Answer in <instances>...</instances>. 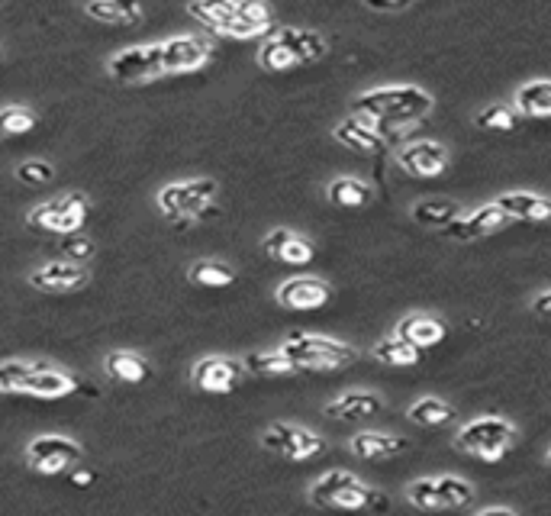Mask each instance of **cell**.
Masks as SVG:
<instances>
[{
	"mask_svg": "<svg viewBox=\"0 0 551 516\" xmlns=\"http://www.w3.org/2000/svg\"><path fill=\"white\" fill-rule=\"evenodd\" d=\"M432 110V94L413 84H397V88H374L355 100V113L368 123H390L410 126L423 120Z\"/></svg>",
	"mask_w": 551,
	"mask_h": 516,
	"instance_id": "cell-1",
	"label": "cell"
},
{
	"mask_svg": "<svg viewBox=\"0 0 551 516\" xmlns=\"http://www.w3.org/2000/svg\"><path fill=\"white\" fill-rule=\"evenodd\" d=\"M281 352L297 365V371H332L352 365L358 352L329 336H310V333H290Z\"/></svg>",
	"mask_w": 551,
	"mask_h": 516,
	"instance_id": "cell-2",
	"label": "cell"
},
{
	"mask_svg": "<svg viewBox=\"0 0 551 516\" xmlns=\"http://www.w3.org/2000/svg\"><path fill=\"white\" fill-rule=\"evenodd\" d=\"M458 449L468 452L474 458H484V462H500V458L510 452L516 442V426L503 417H477L471 423L461 426L458 433Z\"/></svg>",
	"mask_w": 551,
	"mask_h": 516,
	"instance_id": "cell-3",
	"label": "cell"
},
{
	"mask_svg": "<svg viewBox=\"0 0 551 516\" xmlns=\"http://www.w3.org/2000/svg\"><path fill=\"white\" fill-rule=\"evenodd\" d=\"M26 220L29 226L46 229V233H78L87 220V197L78 191L62 194V197L49 200V204L36 207Z\"/></svg>",
	"mask_w": 551,
	"mask_h": 516,
	"instance_id": "cell-4",
	"label": "cell"
},
{
	"mask_svg": "<svg viewBox=\"0 0 551 516\" xmlns=\"http://www.w3.org/2000/svg\"><path fill=\"white\" fill-rule=\"evenodd\" d=\"M84 458L81 442L68 439V436H39L29 442L26 449V462L39 475H58L65 468H75Z\"/></svg>",
	"mask_w": 551,
	"mask_h": 516,
	"instance_id": "cell-5",
	"label": "cell"
},
{
	"mask_svg": "<svg viewBox=\"0 0 551 516\" xmlns=\"http://www.w3.org/2000/svg\"><path fill=\"white\" fill-rule=\"evenodd\" d=\"M261 449L278 452L284 458H294V462H303V458H313V455L323 452V439L313 436L310 429H303V426L274 423L261 433Z\"/></svg>",
	"mask_w": 551,
	"mask_h": 516,
	"instance_id": "cell-6",
	"label": "cell"
},
{
	"mask_svg": "<svg viewBox=\"0 0 551 516\" xmlns=\"http://www.w3.org/2000/svg\"><path fill=\"white\" fill-rule=\"evenodd\" d=\"M110 75L123 84L162 78V46H133L110 59Z\"/></svg>",
	"mask_w": 551,
	"mask_h": 516,
	"instance_id": "cell-7",
	"label": "cell"
},
{
	"mask_svg": "<svg viewBox=\"0 0 551 516\" xmlns=\"http://www.w3.org/2000/svg\"><path fill=\"white\" fill-rule=\"evenodd\" d=\"M210 59V42L200 36H174L162 42V75L178 71H197Z\"/></svg>",
	"mask_w": 551,
	"mask_h": 516,
	"instance_id": "cell-8",
	"label": "cell"
},
{
	"mask_svg": "<svg viewBox=\"0 0 551 516\" xmlns=\"http://www.w3.org/2000/svg\"><path fill=\"white\" fill-rule=\"evenodd\" d=\"M29 284L39 291H49V294L78 291L87 284V265L68 262V258H55V262H46L42 268H36L33 275H29Z\"/></svg>",
	"mask_w": 551,
	"mask_h": 516,
	"instance_id": "cell-9",
	"label": "cell"
},
{
	"mask_svg": "<svg viewBox=\"0 0 551 516\" xmlns=\"http://www.w3.org/2000/svg\"><path fill=\"white\" fill-rule=\"evenodd\" d=\"M397 165L413 178H435L448 168V149L432 139H419L400 149Z\"/></svg>",
	"mask_w": 551,
	"mask_h": 516,
	"instance_id": "cell-10",
	"label": "cell"
},
{
	"mask_svg": "<svg viewBox=\"0 0 551 516\" xmlns=\"http://www.w3.org/2000/svg\"><path fill=\"white\" fill-rule=\"evenodd\" d=\"M239 378H242V362L226 355H210L194 368V384L203 394H232Z\"/></svg>",
	"mask_w": 551,
	"mask_h": 516,
	"instance_id": "cell-11",
	"label": "cell"
},
{
	"mask_svg": "<svg viewBox=\"0 0 551 516\" xmlns=\"http://www.w3.org/2000/svg\"><path fill=\"white\" fill-rule=\"evenodd\" d=\"M91 387V384H87ZM87 387L75 378L68 375V371H55L49 365H36L33 375H29L20 387V394H33V397H42V400H55V397H71V394H81Z\"/></svg>",
	"mask_w": 551,
	"mask_h": 516,
	"instance_id": "cell-12",
	"label": "cell"
},
{
	"mask_svg": "<svg viewBox=\"0 0 551 516\" xmlns=\"http://www.w3.org/2000/svg\"><path fill=\"white\" fill-rule=\"evenodd\" d=\"M506 223H510V217H506L497 204H487V207H477L471 217H455L442 233L458 239V242H471V239H481L490 233H500Z\"/></svg>",
	"mask_w": 551,
	"mask_h": 516,
	"instance_id": "cell-13",
	"label": "cell"
},
{
	"mask_svg": "<svg viewBox=\"0 0 551 516\" xmlns=\"http://www.w3.org/2000/svg\"><path fill=\"white\" fill-rule=\"evenodd\" d=\"M329 284L319 278H290L278 288V304L287 310H319L329 304Z\"/></svg>",
	"mask_w": 551,
	"mask_h": 516,
	"instance_id": "cell-14",
	"label": "cell"
},
{
	"mask_svg": "<svg viewBox=\"0 0 551 516\" xmlns=\"http://www.w3.org/2000/svg\"><path fill=\"white\" fill-rule=\"evenodd\" d=\"M384 410V400L371 394V391H348L336 397L332 404H326V417L329 420H345V423H365Z\"/></svg>",
	"mask_w": 551,
	"mask_h": 516,
	"instance_id": "cell-15",
	"label": "cell"
},
{
	"mask_svg": "<svg viewBox=\"0 0 551 516\" xmlns=\"http://www.w3.org/2000/svg\"><path fill=\"white\" fill-rule=\"evenodd\" d=\"M265 252L271 258H278L284 265H310L313 262V242L303 239L300 233H290V229H274L265 239Z\"/></svg>",
	"mask_w": 551,
	"mask_h": 516,
	"instance_id": "cell-16",
	"label": "cell"
},
{
	"mask_svg": "<svg viewBox=\"0 0 551 516\" xmlns=\"http://www.w3.org/2000/svg\"><path fill=\"white\" fill-rule=\"evenodd\" d=\"M510 220H532V223H542L551 217V204L542 194H529V191H513V194H500L493 200Z\"/></svg>",
	"mask_w": 551,
	"mask_h": 516,
	"instance_id": "cell-17",
	"label": "cell"
},
{
	"mask_svg": "<svg viewBox=\"0 0 551 516\" xmlns=\"http://www.w3.org/2000/svg\"><path fill=\"white\" fill-rule=\"evenodd\" d=\"M397 336L413 342L416 349H432L445 339V326L442 320L429 317V313H410V317H403L397 323Z\"/></svg>",
	"mask_w": 551,
	"mask_h": 516,
	"instance_id": "cell-18",
	"label": "cell"
},
{
	"mask_svg": "<svg viewBox=\"0 0 551 516\" xmlns=\"http://www.w3.org/2000/svg\"><path fill=\"white\" fill-rule=\"evenodd\" d=\"M332 136H336L345 149H355V152H384V139L374 133L368 120H361L358 113L355 117L342 120L336 129H332Z\"/></svg>",
	"mask_w": 551,
	"mask_h": 516,
	"instance_id": "cell-19",
	"label": "cell"
},
{
	"mask_svg": "<svg viewBox=\"0 0 551 516\" xmlns=\"http://www.w3.org/2000/svg\"><path fill=\"white\" fill-rule=\"evenodd\" d=\"M104 368H107V375L120 384H145L152 378V365L145 362L139 352H126V349L110 352L104 358Z\"/></svg>",
	"mask_w": 551,
	"mask_h": 516,
	"instance_id": "cell-20",
	"label": "cell"
},
{
	"mask_svg": "<svg viewBox=\"0 0 551 516\" xmlns=\"http://www.w3.org/2000/svg\"><path fill=\"white\" fill-rule=\"evenodd\" d=\"M474 500V487L464 478H432V507L435 510H461Z\"/></svg>",
	"mask_w": 551,
	"mask_h": 516,
	"instance_id": "cell-21",
	"label": "cell"
},
{
	"mask_svg": "<svg viewBox=\"0 0 551 516\" xmlns=\"http://www.w3.org/2000/svg\"><path fill=\"white\" fill-rule=\"evenodd\" d=\"M278 39L284 42V46L294 52V59L303 65V62H316L326 55V39L313 33V30H300V26H284V30L278 33Z\"/></svg>",
	"mask_w": 551,
	"mask_h": 516,
	"instance_id": "cell-22",
	"label": "cell"
},
{
	"mask_svg": "<svg viewBox=\"0 0 551 516\" xmlns=\"http://www.w3.org/2000/svg\"><path fill=\"white\" fill-rule=\"evenodd\" d=\"M410 442L400 439V436H387V433H358L348 442V449L358 458H390L397 452H406Z\"/></svg>",
	"mask_w": 551,
	"mask_h": 516,
	"instance_id": "cell-23",
	"label": "cell"
},
{
	"mask_svg": "<svg viewBox=\"0 0 551 516\" xmlns=\"http://www.w3.org/2000/svg\"><path fill=\"white\" fill-rule=\"evenodd\" d=\"M329 204L332 207H345V210H361L374 200L371 184H365L361 178H336L329 184Z\"/></svg>",
	"mask_w": 551,
	"mask_h": 516,
	"instance_id": "cell-24",
	"label": "cell"
},
{
	"mask_svg": "<svg viewBox=\"0 0 551 516\" xmlns=\"http://www.w3.org/2000/svg\"><path fill=\"white\" fill-rule=\"evenodd\" d=\"M516 110L522 117H535L542 120L551 113V81L548 78H535L529 84H522L516 91Z\"/></svg>",
	"mask_w": 551,
	"mask_h": 516,
	"instance_id": "cell-25",
	"label": "cell"
},
{
	"mask_svg": "<svg viewBox=\"0 0 551 516\" xmlns=\"http://www.w3.org/2000/svg\"><path fill=\"white\" fill-rule=\"evenodd\" d=\"M191 17L210 26L216 33H226V26L236 20V0H191Z\"/></svg>",
	"mask_w": 551,
	"mask_h": 516,
	"instance_id": "cell-26",
	"label": "cell"
},
{
	"mask_svg": "<svg viewBox=\"0 0 551 516\" xmlns=\"http://www.w3.org/2000/svg\"><path fill=\"white\" fill-rule=\"evenodd\" d=\"M187 278H191L197 288H229L232 281H236V268L220 262V258H200V262L191 265V271H187Z\"/></svg>",
	"mask_w": 551,
	"mask_h": 516,
	"instance_id": "cell-27",
	"label": "cell"
},
{
	"mask_svg": "<svg viewBox=\"0 0 551 516\" xmlns=\"http://www.w3.org/2000/svg\"><path fill=\"white\" fill-rule=\"evenodd\" d=\"M419 355H423V349H416L413 342L400 339L397 333L381 339L374 346V358H377V362L390 365V368H413V365H419Z\"/></svg>",
	"mask_w": 551,
	"mask_h": 516,
	"instance_id": "cell-28",
	"label": "cell"
},
{
	"mask_svg": "<svg viewBox=\"0 0 551 516\" xmlns=\"http://www.w3.org/2000/svg\"><path fill=\"white\" fill-rule=\"evenodd\" d=\"M455 217H461V204L455 200H419L413 207V220L429 229H445Z\"/></svg>",
	"mask_w": 551,
	"mask_h": 516,
	"instance_id": "cell-29",
	"label": "cell"
},
{
	"mask_svg": "<svg viewBox=\"0 0 551 516\" xmlns=\"http://www.w3.org/2000/svg\"><path fill=\"white\" fill-rule=\"evenodd\" d=\"M242 371H249V375H294L297 365L290 362V358L278 349V352H252L242 358Z\"/></svg>",
	"mask_w": 551,
	"mask_h": 516,
	"instance_id": "cell-30",
	"label": "cell"
},
{
	"mask_svg": "<svg viewBox=\"0 0 551 516\" xmlns=\"http://www.w3.org/2000/svg\"><path fill=\"white\" fill-rule=\"evenodd\" d=\"M210 200H216V181L210 178H194L181 181V217H197L200 207H207Z\"/></svg>",
	"mask_w": 551,
	"mask_h": 516,
	"instance_id": "cell-31",
	"label": "cell"
},
{
	"mask_svg": "<svg viewBox=\"0 0 551 516\" xmlns=\"http://www.w3.org/2000/svg\"><path fill=\"white\" fill-rule=\"evenodd\" d=\"M406 417H410V423H416V426H442L455 417V410L439 397H423L406 410Z\"/></svg>",
	"mask_w": 551,
	"mask_h": 516,
	"instance_id": "cell-32",
	"label": "cell"
},
{
	"mask_svg": "<svg viewBox=\"0 0 551 516\" xmlns=\"http://www.w3.org/2000/svg\"><path fill=\"white\" fill-rule=\"evenodd\" d=\"M36 123H39L36 110H29V107H4V110H0V139L33 133Z\"/></svg>",
	"mask_w": 551,
	"mask_h": 516,
	"instance_id": "cell-33",
	"label": "cell"
},
{
	"mask_svg": "<svg viewBox=\"0 0 551 516\" xmlns=\"http://www.w3.org/2000/svg\"><path fill=\"white\" fill-rule=\"evenodd\" d=\"M474 123L487 133H510V129H516V110L506 104H490L477 113Z\"/></svg>",
	"mask_w": 551,
	"mask_h": 516,
	"instance_id": "cell-34",
	"label": "cell"
},
{
	"mask_svg": "<svg viewBox=\"0 0 551 516\" xmlns=\"http://www.w3.org/2000/svg\"><path fill=\"white\" fill-rule=\"evenodd\" d=\"M258 65L268 68V71H287V68H294L300 62L294 59V52H290L284 42L274 36V39H268L265 46L258 49Z\"/></svg>",
	"mask_w": 551,
	"mask_h": 516,
	"instance_id": "cell-35",
	"label": "cell"
},
{
	"mask_svg": "<svg viewBox=\"0 0 551 516\" xmlns=\"http://www.w3.org/2000/svg\"><path fill=\"white\" fill-rule=\"evenodd\" d=\"M39 362H4L0 365V391H20L23 387V381L33 375V368H36Z\"/></svg>",
	"mask_w": 551,
	"mask_h": 516,
	"instance_id": "cell-36",
	"label": "cell"
},
{
	"mask_svg": "<svg viewBox=\"0 0 551 516\" xmlns=\"http://www.w3.org/2000/svg\"><path fill=\"white\" fill-rule=\"evenodd\" d=\"M94 255V242L78 233H62V258H68V262H81L87 265V258Z\"/></svg>",
	"mask_w": 551,
	"mask_h": 516,
	"instance_id": "cell-37",
	"label": "cell"
},
{
	"mask_svg": "<svg viewBox=\"0 0 551 516\" xmlns=\"http://www.w3.org/2000/svg\"><path fill=\"white\" fill-rule=\"evenodd\" d=\"M236 17L242 23L265 26V30H271V7L265 4V0H236Z\"/></svg>",
	"mask_w": 551,
	"mask_h": 516,
	"instance_id": "cell-38",
	"label": "cell"
},
{
	"mask_svg": "<svg viewBox=\"0 0 551 516\" xmlns=\"http://www.w3.org/2000/svg\"><path fill=\"white\" fill-rule=\"evenodd\" d=\"M55 178V168L49 162H23L17 165V181L29 184V188H39V184H49Z\"/></svg>",
	"mask_w": 551,
	"mask_h": 516,
	"instance_id": "cell-39",
	"label": "cell"
},
{
	"mask_svg": "<svg viewBox=\"0 0 551 516\" xmlns=\"http://www.w3.org/2000/svg\"><path fill=\"white\" fill-rule=\"evenodd\" d=\"M181 181L178 184H165L162 191H158V210H162L165 220H181Z\"/></svg>",
	"mask_w": 551,
	"mask_h": 516,
	"instance_id": "cell-40",
	"label": "cell"
},
{
	"mask_svg": "<svg viewBox=\"0 0 551 516\" xmlns=\"http://www.w3.org/2000/svg\"><path fill=\"white\" fill-rule=\"evenodd\" d=\"M87 17L97 20V23H123L120 10L113 7V0H87Z\"/></svg>",
	"mask_w": 551,
	"mask_h": 516,
	"instance_id": "cell-41",
	"label": "cell"
},
{
	"mask_svg": "<svg viewBox=\"0 0 551 516\" xmlns=\"http://www.w3.org/2000/svg\"><path fill=\"white\" fill-rule=\"evenodd\" d=\"M113 7L120 10L123 23H139L142 20V4H139V0H113Z\"/></svg>",
	"mask_w": 551,
	"mask_h": 516,
	"instance_id": "cell-42",
	"label": "cell"
},
{
	"mask_svg": "<svg viewBox=\"0 0 551 516\" xmlns=\"http://www.w3.org/2000/svg\"><path fill=\"white\" fill-rule=\"evenodd\" d=\"M365 4L371 7V10H403L406 4H410V0H365Z\"/></svg>",
	"mask_w": 551,
	"mask_h": 516,
	"instance_id": "cell-43",
	"label": "cell"
},
{
	"mask_svg": "<svg viewBox=\"0 0 551 516\" xmlns=\"http://www.w3.org/2000/svg\"><path fill=\"white\" fill-rule=\"evenodd\" d=\"M548 307H551V294L548 291H539L532 300V310L539 313V317H548Z\"/></svg>",
	"mask_w": 551,
	"mask_h": 516,
	"instance_id": "cell-44",
	"label": "cell"
},
{
	"mask_svg": "<svg viewBox=\"0 0 551 516\" xmlns=\"http://www.w3.org/2000/svg\"><path fill=\"white\" fill-rule=\"evenodd\" d=\"M71 481H75V484H91V481H94V471H84V468H78L75 475H71Z\"/></svg>",
	"mask_w": 551,
	"mask_h": 516,
	"instance_id": "cell-45",
	"label": "cell"
},
{
	"mask_svg": "<svg viewBox=\"0 0 551 516\" xmlns=\"http://www.w3.org/2000/svg\"><path fill=\"white\" fill-rule=\"evenodd\" d=\"M516 510H510V507H487V510H481V516H513Z\"/></svg>",
	"mask_w": 551,
	"mask_h": 516,
	"instance_id": "cell-46",
	"label": "cell"
},
{
	"mask_svg": "<svg viewBox=\"0 0 551 516\" xmlns=\"http://www.w3.org/2000/svg\"><path fill=\"white\" fill-rule=\"evenodd\" d=\"M0 62H4V52H0Z\"/></svg>",
	"mask_w": 551,
	"mask_h": 516,
	"instance_id": "cell-47",
	"label": "cell"
}]
</instances>
